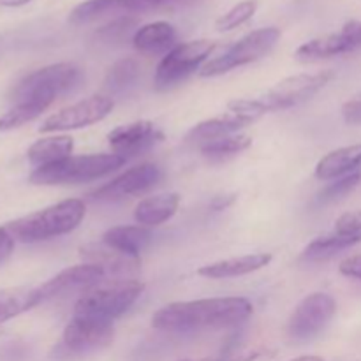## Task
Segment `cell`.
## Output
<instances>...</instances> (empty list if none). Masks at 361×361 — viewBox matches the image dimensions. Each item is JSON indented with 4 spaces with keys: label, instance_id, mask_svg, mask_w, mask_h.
Returning <instances> with one entry per match:
<instances>
[{
    "label": "cell",
    "instance_id": "6da1fadb",
    "mask_svg": "<svg viewBox=\"0 0 361 361\" xmlns=\"http://www.w3.org/2000/svg\"><path fill=\"white\" fill-rule=\"evenodd\" d=\"M252 312V303L240 296L173 302L154 314L152 326L162 331H176V334L221 330L243 323Z\"/></svg>",
    "mask_w": 361,
    "mask_h": 361
},
{
    "label": "cell",
    "instance_id": "7a4b0ae2",
    "mask_svg": "<svg viewBox=\"0 0 361 361\" xmlns=\"http://www.w3.org/2000/svg\"><path fill=\"white\" fill-rule=\"evenodd\" d=\"M331 78H334V73H330V71H321V73L316 74H295V76L284 78L282 81H279L274 88H270L261 97L231 101L228 104V109L257 120L268 111L295 108V106L309 101Z\"/></svg>",
    "mask_w": 361,
    "mask_h": 361
},
{
    "label": "cell",
    "instance_id": "3957f363",
    "mask_svg": "<svg viewBox=\"0 0 361 361\" xmlns=\"http://www.w3.org/2000/svg\"><path fill=\"white\" fill-rule=\"evenodd\" d=\"M81 200H66L6 224L7 231L21 243H37L74 231L85 219Z\"/></svg>",
    "mask_w": 361,
    "mask_h": 361
},
{
    "label": "cell",
    "instance_id": "277c9868",
    "mask_svg": "<svg viewBox=\"0 0 361 361\" xmlns=\"http://www.w3.org/2000/svg\"><path fill=\"white\" fill-rule=\"evenodd\" d=\"M127 159L118 154H90L71 155L55 164L35 168L28 180L34 185H67L97 180L126 162Z\"/></svg>",
    "mask_w": 361,
    "mask_h": 361
},
{
    "label": "cell",
    "instance_id": "5b68a950",
    "mask_svg": "<svg viewBox=\"0 0 361 361\" xmlns=\"http://www.w3.org/2000/svg\"><path fill=\"white\" fill-rule=\"evenodd\" d=\"M145 284L141 281H113L97 284L85 291L74 305V316L95 317L111 321L126 314L143 295Z\"/></svg>",
    "mask_w": 361,
    "mask_h": 361
},
{
    "label": "cell",
    "instance_id": "8992f818",
    "mask_svg": "<svg viewBox=\"0 0 361 361\" xmlns=\"http://www.w3.org/2000/svg\"><path fill=\"white\" fill-rule=\"evenodd\" d=\"M113 337L115 328L111 321L74 316L63 330L60 344L53 349V356L60 361L85 358L87 355L108 348Z\"/></svg>",
    "mask_w": 361,
    "mask_h": 361
},
{
    "label": "cell",
    "instance_id": "52a82bcc",
    "mask_svg": "<svg viewBox=\"0 0 361 361\" xmlns=\"http://www.w3.org/2000/svg\"><path fill=\"white\" fill-rule=\"evenodd\" d=\"M81 78H83L81 69L74 63H51V66L41 67L27 74L23 80L18 81V85L11 92V99L14 102L27 101V99H46V101L55 102L59 95L76 88Z\"/></svg>",
    "mask_w": 361,
    "mask_h": 361
},
{
    "label": "cell",
    "instance_id": "ba28073f",
    "mask_svg": "<svg viewBox=\"0 0 361 361\" xmlns=\"http://www.w3.org/2000/svg\"><path fill=\"white\" fill-rule=\"evenodd\" d=\"M279 39H281V30L277 27L257 28V30L250 32L245 37L236 41L233 46H229L222 55L215 56L210 62L204 63L203 69H201V76H221V74L229 73L236 67L256 62L274 49Z\"/></svg>",
    "mask_w": 361,
    "mask_h": 361
},
{
    "label": "cell",
    "instance_id": "9c48e42d",
    "mask_svg": "<svg viewBox=\"0 0 361 361\" xmlns=\"http://www.w3.org/2000/svg\"><path fill=\"white\" fill-rule=\"evenodd\" d=\"M215 48H217V42L210 41V39H197V41L176 44L159 62L154 78L155 88L168 90V88L182 83L203 66L204 60L215 51Z\"/></svg>",
    "mask_w": 361,
    "mask_h": 361
},
{
    "label": "cell",
    "instance_id": "30bf717a",
    "mask_svg": "<svg viewBox=\"0 0 361 361\" xmlns=\"http://www.w3.org/2000/svg\"><path fill=\"white\" fill-rule=\"evenodd\" d=\"M337 312V303L326 293H312L303 298L291 314L288 323L289 337L310 341L328 326Z\"/></svg>",
    "mask_w": 361,
    "mask_h": 361
},
{
    "label": "cell",
    "instance_id": "8fae6325",
    "mask_svg": "<svg viewBox=\"0 0 361 361\" xmlns=\"http://www.w3.org/2000/svg\"><path fill=\"white\" fill-rule=\"evenodd\" d=\"M358 51H361V20H351L338 32L303 42L296 49L295 56L302 62H316V60L353 55Z\"/></svg>",
    "mask_w": 361,
    "mask_h": 361
},
{
    "label": "cell",
    "instance_id": "7c38bea8",
    "mask_svg": "<svg viewBox=\"0 0 361 361\" xmlns=\"http://www.w3.org/2000/svg\"><path fill=\"white\" fill-rule=\"evenodd\" d=\"M113 106H115L113 99L106 97V95H90V97L48 116L41 123L39 130L41 133H62V130L88 127L104 120L111 113Z\"/></svg>",
    "mask_w": 361,
    "mask_h": 361
},
{
    "label": "cell",
    "instance_id": "4fadbf2b",
    "mask_svg": "<svg viewBox=\"0 0 361 361\" xmlns=\"http://www.w3.org/2000/svg\"><path fill=\"white\" fill-rule=\"evenodd\" d=\"M161 176V168L155 164H150V162L134 166V168L127 169L126 173L116 176V178L111 180L109 183L99 187L95 192H92V200L120 201L126 200V197L137 196V194L147 192L152 187L157 185Z\"/></svg>",
    "mask_w": 361,
    "mask_h": 361
},
{
    "label": "cell",
    "instance_id": "5bb4252c",
    "mask_svg": "<svg viewBox=\"0 0 361 361\" xmlns=\"http://www.w3.org/2000/svg\"><path fill=\"white\" fill-rule=\"evenodd\" d=\"M104 279L106 271L101 267H97V264H74V267L66 268V270L56 274L53 279H49L48 282H44L39 288V293H41L42 302L67 296L76 291H81V295H83L90 288L101 284Z\"/></svg>",
    "mask_w": 361,
    "mask_h": 361
},
{
    "label": "cell",
    "instance_id": "9a60e30c",
    "mask_svg": "<svg viewBox=\"0 0 361 361\" xmlns=\"http://www.w3.org/2000/svg\"><path fill=\"white\" fill-rule=\"evenodd\" d=\"M162 140H164V134L148 120L126 123L108 134V141L115 154L126 159L150 150L154 145L161 143Z\"/></svg>",
    "mask_w": 361,
    "mask_h": 361
},
{
    "label": "cell",
    "instance_id": "2e32d148",
    "mask_svg": "<svg viewBox=\"0 0 361 361\" xmlns=\"http://www.w3.org/2000/svg\"><path fill=\"white\" fill-rule=\"evenodd\" d=\"M254 122H256V120L228 109V111L222 113L221 116H214V118L204 120V122H200L197 126H194L192 129L189 130V134H187V141H189V143L203 145L207 143V141L231 136V134L238 133L240 129H243V127L250 126V123Z\"/></svg>",
    "mask_w": 361,
    "mask_h": 361
},
{
    "label": "cell",
    "instance_id": "e0dca14e",
    "mask_svg": "<svg viewBox=\"0 0 361 361\" xmlns=\"http://www.w3.org/2000/svg\"><path fill=\"white\" fill-rule=\"evenodd\" d=\"M80 252L87 263L101 267L106 271V277H109V275L118 277V275L130 274V271L137 270V267H140V257L120 252V250L108 247L106 243H102V245H94V243L85 245L81 247Z\"/></svg>",
    "mask_w": 361,
    "mask_h": 361
},
{
    "label": "cell",
    "instance_id": "ac0fdd59",
    "mask_svg": "<svg viewBox=\"0 0 361 361\" xmlns=\"http://www.w3.org/2000/svg\"><path fill=\"white\" fill-rule=\"evenodd\" d=\"M271 254L257 252V254H247V256L240 257H229V259L217 261V263L207 264L197 270V275L207 279H231V277H242V275L252 274V271L261 270L267 264H270Z\"/></svg>",
    "mask_w": 361,
    "mask_h": 361
},
{
    "label": "cell",
    "instance_id": "d6986e66",
    "mask_svg": "<svg viewBox=\"0 0 361 361\" xmlns=\"http://www.w3.org/2000/svg\"><path fill=\"white\" fill-rule=\"evenodd\" d=\"M175 27L168 21H154V23L143 25L137 28L133 35V44L137 51L157 55V53H168L176 46Z\"/></svg>",
    "mask_w": 361,
    "mask_h": 361
},
{
    "label": "cell",
    "instance_id": "ffe728a7",
    "mask_svg": "<svg viewBox=\"0 0 361 361\" xmlns=\"http://www.w3.org/2000/svg\"><path fill=\"white\" fill-rule=\"evenodd\" d=\"M361 168V143L342 147L324 155L316 166V176L319 180H337L351 173H358Z\"/></svg>",
    "mask_w": 361,
    "mask_h": 361
},
{
    "label": "cell",
    "instance_id": "44dd1931",
    "mask_svg": "<svg viewBox=\"0 0 361 361\" xmlns=\"http://www.w3.org/2000/svg\"><path fill=\"white\" fill-rule=\"evenodd\" d=\"M178 204L180 196L176 192L150 196L137 203L136 210H134V219H136L137 224L145 226V228L159 226L169 221L176 214Z\"/></svg>",
    "mask_w": 361,
    "mask_h": 361
},
{
    "label": "cell",
    "instance_id": "7402d4cb",
    "mask_svg": "<svg viewBox=\"0 0 361 361\" xmlns=\"http://www.w3.org/2000/svg\"><path fill=\"white\" fill-rule=\"evenodd\" d=\"M152 240L150 229L145 226H115L102 235V243L129 256L140 257Z\"/></svg>",
    "mask_w": 361,
    "mask_h": 361
},
{
    "label": "cell",
    "instance_id": "603a6c76",
    "mask_svg": "<svg viewBox=\"0 0 361 361\" xmlns=\"http://www.w3.org/2000/svg\"><path fill=\"white\" fill-rule=\"evenodd\" d=\"M74 148V141L71 136H51L37 140L27 150V159L35 168L55 164L71 157Z\"/></svg>",
    "mask_w": 361,
    "mask_h": 361
},
{
    "label": "cell",
    "instance_id": "cb8c5ba5",
    "mask_svg": "<svg viewBox=\"0 0 361 361\" xmlns=\"http://www.w3.org/2000/svg\"><path fill=\"white\" fill-rule=\"evenodd\" d=\"M42 303L39 288H7L0 289V324L14 319L20 314Z\"/></svg>",
    "mask_w": 361,
    "mask_h": 361
},
{
    "label": "cell",
    "instance_id": "d4e9b609",
    "mask_svg": "<svg viewBox=\"0 0 361 361\" xmlns=\"http://www.w3.org/2000/svg\"><path fill=\"white\" fill-rule=\"evenodd\" d=\"M51 104L53 102L46 101V99H27V101L14 102L13 108L7 109L0 116V133L20 129L25 123L32 122L37 116H41Z\"/></svg>",
    "mask_w": 361,
    "mask_h": 361
},
{
    "label": "cell",
    "instance_id": "484cf974",
    "mask_svg": "<svg viewBox=\"0 0 361 361\" xmlns=\"http://www.w3.org/2000/svg\"><path fill=\"white\" fill-rule=\"evenodd\" d=\"M361 242V235L348 236V235H338V233H328V235L319 236L314 242H310L305 247L302 254V259L305 261H321L328 259V257L335 256L341 250L349 249V247L356 245Z\"/></svg>",
    "mask_w": 361,
    "mask_h": 361
},
{
    "label": "cell",
    "instance_id": "4316f807",
    "mask_svg": "<svg viewBox=\"0 0 361 361\" xmlns=\"http://www.w3.org/2000/svg\"><path fill=\"white\" fill-rule=\"evenodd\" d=\"M113 13H127L126 0H87L71 11L69 21L73 25H85Z\"/></svg>",
    "mask_w": 361,
    "mask_h": 361
},
{
    "label": "cell",
    "instance_id": "83f0119b",
    "mask_svg": "<svg viewBox=\"0 0 361 361\" xmlns=\"http://www.w3.org/2000/svg\"><path fill=\"white\" fill-rule=\"evenodd\" d=\"M140 78V63L134 59H120L106 74V87L113 94H123L136 85Z\"/></svg>",
    "mask_w": 361,
    "mask_h": 361
},
{
    "label": "cell",
    "instance_id": "f1b7e54d",
    "mask_svg": "<svg viewBox=\"0 0 361 361\" xmlns=\"http://www.w3.org/2000/svg\"><path fill=\"white\" fill-rule=\"evenodd\" d=\"M250 145H252V137L250 136H245V134H231V136L219 137V140H212L200 145V150L204 157L221 161V159L233 157V155L247 150Z\"/></svg>",
    "mask_w": 361,
    "mask_h": 361
},
{
    "label": "cell",
    "instance_id": "f546056e",
    "mask_svg": "<svg viewBox=\"0 0 361 361\" xmlns=\"http://www.w3.org/2000/svg\"><path fill=\"white\" fill-rule=\"evenodd\" d=\"M257 6H259L257 0H242V2L233 6L228 13H224L217 21H215V28H217L219 32L235 30L240 25L247 23V21L256 14Z\"/></svg>",
    "mask_w": 361,
    "mask_h": 361
},
{
    "label": "cell",
    "instance_id": "4dcf8cb0",
    "mask_svg": "<svg viewBox=\"0 0 361 361\" xmlns=\"http://www.w3.org/2000/svg\"><path fill=\"white\" fill-rule=\"evenodd\" d=\"M134 27H136L134 18H116L111 23L99 28L95 32V37H99L101 42H106V44H115V42L126 41L127 35L134 30Z\"/></svg>",
    "mask_w": 361,
    "mask_h": 361
},
{
    "label": "cell",
    "instance_id": "1f68e13d",
    "mask_svg": "<svg viewBox=\"0 0 361 361\" xmlns=\"http://www.w3.org/2000/svg\"><path fill=\"white\" fill-rule=\"evenodd\" d=\"M361 175L358 173H351L348 176H342V178H337V182H331L330 185L324 187L319 194V201L323 203H328V201H335L338 197L345 196L348 192H351L356 185L360 183Z\"/></svg>",
    "mask_w": 361,
    "mask_h": 361
},
{
    "label": "cell",
    "instance_id": "d6a6232c",
    "mask_svg": "<svg viewBox=\"0 0 361 361\" xmlns=\"http://www.w3.org/2000/svg\"><path fill=\"white\" fill-rule=\"evenodd\" d=\"M334 231L338 233V235L348 236L361 235V210L348 212V214L341 215L335 222Z\"/></svg>",
    "mask_w": 361,
    "mask_h": 361
},
{
    "label": "cell",
    "instance_id": "836d02e7",
    "mask_svg": "<svg viewBox=\"0 0 361 361\" xmlns=\"http://www.w3.org/2000/svg\"><path fill=\"white\" fill-rule=\"evenodd\" d=\"M127 13H140V11L161 9V7L176 6V4H185L190 0H126Z\"/></svg>",
    "mask_w": 361,
    "mask_h": 361
},
{
    "label": "cell",
    "instance_id": "e575fe53",
    "mask_svg": "<svg viewBox=\"0 0 361 361\" xmlns=\"http://www.w3.org/2000/svg\"><path fill=\"white\" fill-rule=\"evenodd\" d=\"M342 116H344L345 123H349V126H361V94L349 99L342 106Z\"/></svg>",
    "mask_w": 361,
    "mask_h": 361
},
{
    "label": "cell",
    "instance_id": "d590c367",
    "mask_svg": "<svg viewBox=\"0 0 361 361\" xmlns=\"http://www.w3.org/2000/svg\"><path fill=\"white\" fill-rule=\"evenodd\" d=\"M338 270H341V274L344 275V277L358 279V281H361V254L360 256H351L348 257V259L342 261Z\"/></svg>",
    "mask_w": 361,
    "mask_h": 361
},
{
    "label": "cell",
    "instance_id": "8d00e7d4",
    "mask_svg": "<svg viewBox=\"0 0 361 361\" xmlns=\"http://www.w3.org/2000/svg\"><path fill=\"white\" fill-rule=\"evenodd\" d=\"M14 242H16V240L13 238V235L7 231L6 226H2V228H0V264L6 263L11 257V254H13L14 250Z\"/></svg>",
    "mask_w": 361,
    "mask_h": 361
},
{
    "label": "cell",
    "instance_id": "74e56055",
    "mask_svg": "<svg viewBox=\"0 0 361 361\" xmlns=\"http://www.w3.org/2000/svg\"><path fill=\"white\" fill-rule=\"evenodd\" d=\"M235 201H236V194H219V196H215L214 200L210 201V208L215 212L228 210Z\"/></svg>",
    "mask_w": 361,
    "mask_h": 361
},
{
    "label": "cell",
    "instance_id": "f35d334b",
    "mask_svg": "<svg viewBox=\"0 0 361 361\" xmlns=\"http://www.w3.org/2000/svg\"><path fill=\"white\" fill-rule=\"evenodd\" d=\"M257 356H259V353L242 356V358H201V360H185V361H254Z\"/></svg>",
    "mask_w": 361,
    "mask_h": 361
},
{
    "label": "cell",
    "instance_id": "ab89813d",
    "mask_svg": "<svg viewBox=\"0 0 361 361\" xmlns=\"http://www.w3.org/2000/svg\"><path fill=\"white\" fill-rule=\"evenodd\" d=\"M32 0H0V7H7V9H13V7H21L30 4Z\"/></svg>",
    "mask_w": 361,
    "mask_h": 361
},
{
    "label": "cell",
    "instance_id": "60d3db41",
    "mask_svg": "<svg viewBox=\"0 0 361 361\" xmlns=\"http://www.w3.org/2000/svg\"><path fill=\"white\" fill-rule=\"evenodd\" d=\"M291 361H324V360L319 358V356H300V358H295Z\"/></svg>",
    "mask_w": 361,
    "mask_h": 361
}]
</instances>
